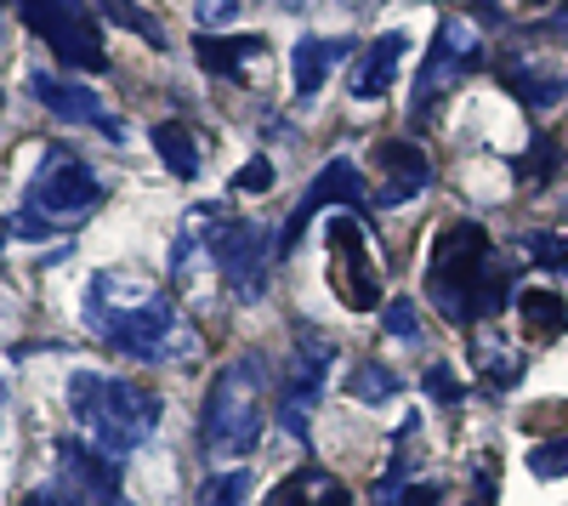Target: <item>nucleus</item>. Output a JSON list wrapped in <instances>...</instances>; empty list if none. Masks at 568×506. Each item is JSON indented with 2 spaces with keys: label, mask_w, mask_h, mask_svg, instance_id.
I'll use <instances>...</instances> for the list:
<instances>
[{
  "label": "nucleus",
  "mask_w": 568,
  "mask_h": 506,
  "mask_svg": "<svg viewBox=\"0 0 568 506\" xmlns=\"http://www.w3.org/2000/svg\"><path fill=\"white\" fill-rule=\"evenodd\" d=\"M267 506H353V495H347L342 478H329L324 467H296L291 478H278Z\"/></svg>",
  "instance_id": "nucleus-17"
},
{
  "label": "nucleus",
  "mask_w": 568,
  "mask_h": 506,
  "mask_svg": "<svg viewBox=\"0 0 568 506\" xmlns=\"http://www.w3.org/2000/svg\"><path fill=\"white\" fill-rule=\"evenodd\" d=\"M409 52V29H387V34H375L364 52H353V98L358 103H375V98H387V85L398 80V63Z\"/></svg>",
  "instance_id": "nucleus-14"
},
{
  "label": "nucleus",
  "mask_w": 568,
  "mask_h": 506,
  "mask_svg": "<svg viewBox=\"0 0 568 506\" xmlns=\"http://www.w3.org/2000/svg\"><path fill=\"white\" fill-rule=\"evenodd\" d=\"M438 500H444V489H438V484H426V478H415V484L404 489V500H398V506H438Z\"/></svg>",
  "instance_id": "nucleus-33"
},
{
  "label": "nucleus",
  "mask_w": 568,
  "mask_h": 506,
  "mask_svg": "<svg viewBox=\"0 0 568 506\" xmlns=\"http://www.w3.org/2000/svg\"><path fill=\"white\" fill-rule=\"evenodd\" d=\"M471 371H478L484 387L506 393V387L524 382V353H517L506 336H495V331H478L471 336Z\"/></svg>",
  "instance_id": "nucleus-18"
},
{
  "label": "nucleus",
  "mask_w": 568,
  "mask_h": 506,
  "mask_svg": "<svg viewBox=\"0 0 568 506\" xmlns=\"http://www.w3.org/2000/svg\"><path fill=\"white\" fill-rule=\"evenodd\" d=\"M557 165H562V149L540 131L535 143H529V154H524V171H529V182H551V171H557Z\"/></svg>",
  "instance_id": "nucleus-27"
},
{
  "label": "nucleus",
  "mask_w": 568,
  "mask_h": 506,
  "mask_svg": "<svg viewBox=\"0 0 568 506\" xmlns=\"http://www.w3.org/2000/svg\"><path fill=\"white\" fill-rule=\"evenodd\" d=\"M375 165H382V200L387 211L393 205H409L415 194H426L433 189V154H426L420 143H409V136H382V143H375Z\"/></svg>",
  "instance_id": "nucleus-11"
},
{
  "label": "nucleus",
  "mask_w": 568,
  "mask_h": 506,
  "mask_svg": "<svg viewBox=\"0 0 568 506\" xmlns=\"http://www.w3.org/2000/svg\"><path fill=\"white\" fill-rule=\"evenodd\" d=\"M529 473L535 478H562L568 473V438H546L529 449Z\"/></svg>",
  "instance_id": "nucleus-26"
},
{
  "label": "nucleus",
  "mask_w": 568,
  "mask_h": 506,
  "mask_svg": "<svg viewBox=\"0 0 568 506\" xmlns=\"http://www.w3.org/2000/svg\"><path fill=\"white\" fill-rule=\"evenodd\" d=\"M58 467L69 473V495H85V500H98V506H125V495H120V462H114V455H103L98 444L63 438L58 444Z\"/></svg>",
  "instance_id": "nucleus-13"
},
{
  "label": "nucleus",
  "mask_w": 568,
  "mask_h": 506,
  "mask_svg": "<svg viewBox=\"0 0 568 506\" xmlns=\"http://www.w3.org/2000/svg\"><path fill=\"white\" fill-rule=\"evenodd\" d=\"M194 58L216 80H240L245 63H262L267 58V40L262 34H200L194 40Z\"/></svg>",
  "instance_id": "nucleus-16"
},
{
  "label": "nucleus",
  "mask_w": 568,
  "mask_h": 506,
  "mask_svg": "<svg viewBox=\"0 0 568 506\" xmlns=\"http://www.w3.org/2000/svg\"><path fill=\"white\" fill-rule=\"evenodd\" d=\"M29 91H34V103L40 109H52L58 120H69V125H98L103 136H125V125L103 109V98L91 85H80V80H58V74H45V69H34L29 74Z\"/></svg>",
  "instance_id": "nucleus-12"
},
{
  "label": "nucleus",
  "mask_w": 568,
  "mask_h": 506,
  "mask_svg": "<svg viewBox=\"0 0 568 506\" xmlns=\"http://www.w3.org/2000/svg\"><path fill=\"white\" fill-rule=\"evenodd\" d=\"M251 500V467H233L200 484V506H245Z\"/></svg>",
  "instance_id": "nucleus-24"
},
{
  "label": "nucleus",
  "mask_w": 568,
  "mask_h": 506,
  "mask_svg": "<svg viewBox=\"0 0 568 506\" xmlns=\"http://www.w3.org/2000/svg\"><path fill=\"white\" fill-rule=\"evenodd\" d=\"M154 154L165 160V171L171 176H200V136L194 131H187L182 120H160L154 125Z\"/></svg>",
  "instance_id": "nucleus-20"
},
{
  "label": "nucleus",
  "mask_w": 568,
  "mask_h": 506,
  "mask_svg": "<svg viewBox=\"0 0 568 506\" xmlns=\"http://www.w3.org/2000/svg\"><path fill=\"white\" fill-rule=\"evenodd\" d=\"M0 416H7V393H0Z\"/></svg>",
  "instance_id": "nucleus-35"
},
{
  "label": "nucleus",
  "mask_w": 568,
  "mask_h": 506,
  "mask_svg": "<svg viewBox=\"0 0 568 506\" xmlns=\"http://www.w3.org/2000/svg\"><path fill=\"white\" fill-rule=\"evenodd\" d=\"M7 227H12L18 240H52V234H58V222H45L40 211H18V216H12Z\"/></svg>",
  "instance_id": "nucleus-32"
},
{
  "label": "nucleus",
  "mask_w": 568,
  "mask_h": 506,
  "mask_svg": "<svg viewBox=\"0 0 568 506\" xmlns=\"http://www.w3.org/2000/svg\"><path fill=\"white\" fill-rule=\"evenodd\" d=\"M329 364H336V342H329L318 325H296V353H291V382H284V409L278 422L296 444H307V427H313V409L324 398V382H329Z\"/></svg>",
  "instance_id": "nucleus-6"
},
{
  "label": "nucleus",
  "mask_w": 568,
  "mask_h": 506,
  "mask_svg": "<svg viewBox=\"0 0 568 506\" xmlns=\"http://www.w3.org/2000/svg\"><path fill=\"white\" fill-rule=\"evenodd\" d=\"M426 393H433L444 409H455V404L466 398V387L455 382V371H449V364H433V371H426Z\"/></svg>",
  "instance_id": "nucleus-29"
},
{
  "label": "nucleus",
  "mask_w": 568,
  "mask_h": 506,
  "mask_svg": "<svg viewBox=\"0 0 568 506\" xmlns=\"http://www.w3.org/2000/svg\"><path fill=\"white\" fill-rule=\"evenodd\" d=\"M194 18H200V29L211 34L216 23H233V18H240V0H194Z\"/></svg>",
  "instance_id": "nucleus-31"
},
{
  "label": "nucleus",
  "mask_w": 568,
  "mask_h": 506,
  "mask_svg": "<svg viewBox=\"0 0 568 506\" xmlns=\"http://www.w3.org/2000/svg\"><path fill=\"white\" fill-rule=\"evenodd\" d=\"M85 325L114 353L142 364H176L200 353V331L182 318V307L142 273H98L85 285Z\"/></svg>",
  "instance_id": "nucleus-1"
},
{
  "label": "nucleus",
  "mask_w": 568,
  "mask_h": 506,
  "mask_svg": "<svg viewBox=\"0 0 568 506\" xmlns=\"http://www.w3.org/2000/svg\"><path fill=\"white\" fill-rule=\"evenodd\" d=\"M517 313H524V331H529V336H540V342H551V336H562V331H568V302H562L557 291H524Z\"/></svg>",
  "instance_id": "nucleus-21"
},
{
  "label": "nucleus",
  "mask_w": 568,
  "mask_h": 506,
  "mask_svg": "<svg viewBox=\"0 0 568 506\" xmlns=\"http://www.w3.org/2000/svg\"><path fill=\"white\" fill-rule=\"evenodd\" d=\"M0 40H7V23H0Z\"/></svg>",
  "instance_id": "nucleus-36"
},
{
  "label": "nucleus",
  "mask_w": 568,
  "mask_h": 506,
  "mask_svg": "<svg viewBox=\"0 0 568 506\" xmlns=\"http://www.w3.org/2000/svg\"><path fill=\"white\" fill-rule=\"evenodd\" d=\"M387 336H398V342H415L420 336V318H415V302H387Z\"/></svg>",
  "instance_id": "nucleus-30"
},
{
  "label": "nucleus",
  "mask_w": 568,
  "mask_h": 506,
  "mask_svg": "<svg viewBox=\"0 0 568 506\" xmlns=\"http://www.w3.org/2000/svg\"><path fill=\"white\" fill-rule=\"evenodd\" d=\"M500 74H506V85H511L529 109H557V103L568 98V74H562V69H540V63L524 58V63H506Z\"/></svg>",
  "instance_id": "nucleus-19"
},
{
  "label": "nucleus",
  "mask_w": 568,
  "mask_h": 506,
  "mask_svg": "<svg viewBox=\"0 0 568 506\" xmlns=\"http://www.w3.org/2000/svg\"><path fill=\"white\" fill-rule=\"evenodd\" d=\"M342 58H353V40L347 34H302L296 52H291V85H296V103H313L318 85L329 80Z\"/></svg>",
  "instance_id": "nucleus-15"
},
{
  "label": "nucleus",
  "mask_w": 568,
  "mask_h": 506,
  "mask_svg": "<svg viewBox=\"0 0 568 506\" xmlns=\"http://www.w3.org/2000/svg\"><path fill=\"white\" fill-rule=\"evenodd\" d=\"M233 189H240V194H267V189H273V160H267V154L245 160L240 171H233Z\"/></svg>",
  "instance_id": "nucleus-28"
},
{
  "label": "nucleus",
  "mask_w": 568,
  "mask_h": 506,
  "mask_svg": "<svg viewBox=\"0 0 568 506\" xmlns=\"http://www.w3.org/2000/svg\"><path fill=\"white\" fill-rule=\"evenodd\" d=\"M471 69H484V34L466 18H444L438 34H433V52H426V63H420V80H415V109L444 98V91Z\"/></svg>",
  "instance_id": "nucleus-9"
},
{
  "label": "nucleus",
  "mask_w": 568,
  "mask_h": 506,
  "mask_svg": "<svg viewBox=\"0 0 568 506\" xmlns=\"http://www.w3.org/2000/svg\"><path fill=\"white\" fill-rule=\"evenodd\" d=\"M194 216V227H200V240H205V251H211V262L222 267V280H227V291L233 296H262L267 291V267L278 262L273 256V240L262 234V222H245V216H222V211H187Z\"/></svg>",
  "instance_id": "nucleus-5"
},
{
  "label": "nucleus",
  "mask_w": 568,
  "mask_h": 506,
  "mask_svg": "<svg viewBox=\"0 0 568 506\" xmlns=\"http://www.w3.org/2000/svg\"><path fill=\"white\" fill-rule=\"evenodd\" d=\"M347 393L358 398V404H387V398H398L404 393V382L387 371V364H375V358H364V364H353V376H347Z\"/></svg>",
  "instance_id": "nucleus-22"
},
{
  "label": "nucleus",
  "mask_w": 568,
  "mask_h": 506,
  "mask_svg": "<svg viewBox=\"0 0 568 506\" xmlns=\"http://www.w3.org/2000/svg\"><path fill=\"white\" fill-rule=\"evenodd\" d=\"M23 506H74V495H58V489H29Z\"/></svg>",
  "instance_id": "nucleus-34"
},
{
  "label": "nucleus",
  "mask_w": 568,
  "mask_h": 506,
  "mask_svg": "<svg viewBox=\"0 0 568 506\" xmlns=\"http://www.w3.org/2000/svg\"><path fill=\"white\" fill-rule=\"evenodd\" d=\"M262 427H267V364L256 353H245L216 371L205 409H200V438L222 462H240V455L256 449Z\"/></svg>",
  "instance_id": "nucleus-4"
},
{
  "label": "nucleus",
  "mask_w": 568,
  "mask_h": 506,
  "mask_svg": "<svg viewBox=\"0 0 568 506\" xmlns=\"http://www.w3.org/2000/svg\"><path fill=\"white\" fill-rule=\"evenodd\" d=\"M517 251H524L529 262L551 267V273H568V240L562 234H546V227H529L524 240H517Z\"/></svg>",
  "instance_id": "nucleus-25"
},
{
  "label": "nucleus",
  "mask_w": 568,
  "mask_h": 506,
  "mask_svg": "<svg viewBox=\"0 0 568 506\" xmlns=\"http://www.w3.org/2000/svg\"><path fill=\"white\" fill-rule=\"evenodd\" d=\"M98 12L114 18L120 29H131L136 40H149V45H160V52H165V23H160L154 12H142L136 0H98Z\"/></svg>",
  "instance_id": "nucleus-23"
},
{
  "label": "nucleus",
  "mask_w": 568,
  "mask_h": 506,
  "mask_svg": "<svg viewBox=\"0 0 568 506\" xmlns=\"http://www.w3.org/2000/svg\"><path fill=\"white\" fill-rule=\"evenodd\" d=\"M426 296L449 325H471V318H495L511 307V267L495 262L484 222H455L433 240Z\"/></svg>",
  "instance_id": "nucleus-2"
},
{
  "label": "nucleus",
  "mask_w": 568,
  "mask_h": 506,
  "mask_svg": "<svg viewBox=\"0 0 568 506\" xmlns=\"http://www.w3.org/2000/svg\"><path fill=\"white\" fill-rule=\"evenodd\" d=\"M329 256H336V267H329V280H336V296L342 307L353 313H369V307H382V273H375V256L364 245V222L347 211L329 216Z\"/></svg>",
  "instance_id": "nucleus-7"
},
{
  "label": "nucleus",
  "mask_w": 568,
  "mask_h": 506,
  "mask_svg": "<svg viewBox=\"0 0 568 506\" xmlns=\"http://www.w3.org/2000/svg\"><path fill=\"white\" fill-rule=\"evenodd\" d=\"M324 205H336V211H342V205H347V211H358V205H364V171H358L353 160H324V165H318V176L307 182V194L296 200V211L284 216L278 240H273V256H278V262L302 245L307 222H313Z\"/></svg>",
  "instance_id": "nucleus-8"
},
{
  "label": "nucleus",
  "mask_w": 568,
  "mask_h": 506,
  "mask_svg": "<svg viewBox=\"0 0 568 506\" xmlns=\"http://www.w3.org/2000/svg\"><path fill=\"white\" fill-rule=\"evenodd\" d=\"M98 200H103L98 171H91L80 154H63V149L45 154V165H40V171H34V182H29V211H52L58 222H63V216L91 211Z\"/></svg>",
  "instance_id": "nucleus-10"
},
{
  "label": "nucleus",
  "mask_w": 568,
  "mask_h": 506,
  "mask_svg": "<svg viewBox=\"0 0 568 506\" xmlns=\"http://www.w3.org/2000/svg\"><path fill=\"white\" fill-rule=\"evenodd\" d=\"M69 409L74 422L98 438L103 455H131L149 444V433L160 427V398L136 382H120V376H103V371H74L69 376Z\"/></svg>",
  "instance_id": "nucleus-3"
}]
</instances>
